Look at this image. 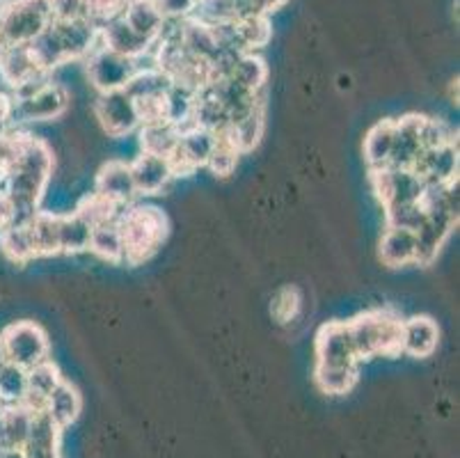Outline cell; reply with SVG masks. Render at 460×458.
<instances>
[{
    "label": "cell",
    "instance_id": "484cf974",
    "mask_svg": "<svg viewBox=\"0 0 460 458\" xmlns=\"http://www.w3.org/2000/svg\"><path fill=\"white\" fill-rule=\"evenodd\" d=\"M32 413L26 406L0 409V447L23 449L31 434Z\"/></svg>",
    "mask_w": 460,
    "mask_h": 458
},
{
    "label": "cell",
    "instance_id": "7a4b0ae2",
    "mask_svg": "<svg viewBox=\"0 0 460 458\" xmlns=\"http://www.w3.org/2000/svg\"><path fill=\"white\" fill-rule=\"evenodd\" d=\"M117 229L122 237L124 262L137 266L152 259L167 238V216L158 207L128 204L117 218Z\"/></svg>",
    "mask_w": 460,
    "mask_h": 458
},
{
    "label": "cell",
    "instance_id": "7bdbcfd3",
    "mask_svg": "<svg viewBox=\"0 0 460 458\" xmlns=\"http://www.w3.org/2000/svg\"><path fill=\"white\" fill-rule=\"evenodd\" d=\"M49 7H51V21L58 23L87 19V0H49Z\"/></svg>",
    "mask_w": 460,
    "mask_h": 458
},
{
    "label": "cell",
    "instance_id": "ab89813d",
    "mask_svg": "<svg viewBox=\"0 0 460 458\" xmlns=\"http://www.w3.org/2000/svg\"><path fill=\"white\" fill-rule=\"evenodd\" d=\"M385 220H387V227L417 232L426 220V209L421 200L408 202V204H394V207L385 209Z\"/></svg>",
    "mask_w": 460,
    "mask_h": 458
},
{
    "label": "cell",
    "instance_id": "7c38bea8",
    "mask_svg": "<svg viewBox=\"0 0 460 458\" xmlns=\"http://www.w3.org/2000/svg\"><path fill=\"white\" fill-rule=\"evenodd\" d=\"M94 193L103 195L106 200L115 202L117 207L136 204L137 191L133 182L131 166L124 161H108L99 167L94 179Z\"/></svg>",
    "mask_w": 460,
    "mask_h": 458
},
{
    "label": "cell",
    "instance_id": "d6986e66",
    "mask_svg": "<svg viewBox=\"0 0 460 458\" xmlns=\"http://www.w3.org/2000/svg\"><path fill=\"white\" fill-rule=\"evenodd\" d=\"M421 149V115H405L396 120L390 167H412Z\"/></svg>",
    "mask_w": 460,
    "mask_h": 458
},
{
    "label": "cell",
    "instance_id": "f5cc1de1",
    "mask_svg": "<svg viewBox=\"0 0 460 458\" xmlns=\"http://www.w3.org/2000/svg\"><path fill=\"white\" fill-rule=\"evenodd\" d=\"M10 49V44H7V40L3 35H0V58L5 56V50Z\"/></svg>",
    "mask_w": 460,
    "mask_h": 458
},
{
    "label": "cell",
    "instance_id": "d6a6232c",
    "mask_svg": "<svg viewBox=\"0 0 460 458\" xmlns=\"http://www.w3.org/2000/svg\"><path fill=\"white\" fill-rule=\"evenodd\" d=\"M359 367H314V383L323 394L344 397L358 385Z\"/></svg>",
    "mask_w": 460,
    "mask_h": 458
},
{
    "label": "cell",
    "instance_id": "ffe728a7",
    "mask_svg": "<svg viewBox=\"0 0 460 458\" xmlns=\"http://www.w3.org/2000/svg\"><path fill=\"white\" fill-rule=\"evenodd\" d=\"M378 257L385 266L403 268L417 264V237L408 229L387 227L380 237Z\"/></svg>",
    "mask_w": 460,
    "mask_h": 458
},
{
    "label": "cell",
    "instance_id": "30bf717a",
    "mask_svg": "<svg viewBox=\"0 0 460 458\" xmlns=\"http://www.w3.org/2000/svg\"><path fill=\"white\" fill-rule=\"evenodd\" d=\"M316 364L321 367H359L358 351L346 321H328L316 333Z\"/></svg>",
    "mask_w": 460,
    "mask_h": 458
},
{
    "label": "cell",
    "instance_id": "ba28073f",
    "mask_svg": "<svg viewBox=\"0 0 460 458\" xmlns=\"http://www.w3.org/2000/svg\"><path fill=\"white\" fill-rule=\"evenodd\" d=\"M94 115L111 138H127L140 129L136 101L124 90L103 92L96 96Z\"/></svg>",
    "mask_w": 460,
    "mask_h": 458
},
{
    "label": "cell",
    "instance_id": "4fadbf2b",
    "mask_svg": "<svg viewBox=\"0 0 460 458\" xmlns=\"http://www.w3.org/2000/svg\"><path fill=\"white\" fill-rule=\"evenodd\" d=\"M440 344V328L426 314L403 319L401 328V353L410 358H430Z\"/></svg>",
    "mask_w": 460,
    "mask_h": 458
},
{
    "label": "cell",
    "instance_id": "9c48e42d",
    "mask_svg": "<svg viewBox=\"0 0 460 458\" xmlns=\"http://www.w3.org/2000/svg\"><path fill=\"white\" fill-rule=\"evenodd\" d=\"M71 94L60 83L46 81L40 90L14 101V121H53L69 111Z\"/></svg>",
    "mask_w": 460,
    "mask_h": 458
},
{
    "label": "cell",
    "instance_id": "ac0fdd59",
    "mask_svg": "<svg viewBox=\"0 0 460 458\" xmlns=\"http://www.w3.org/2000/svg\"><path fill=\"white\" fill-rule=\"evenodd\" d=\"M62 381H65V378H62L60 367H58L51 358L31 367L28 369V394L21 406H26L32 415L44 413L46 399L51 397V392L62 383Z\"/></svg>",
    "mask_w": 460,
    "mask_h": 458
},
{
    "label": "cell",
    "instance_id": "60d3db41",
    "mask_svg": "<svg viewBox=\"0 0 460 458\" xmlns=\"http://www.w3.org/2000/svg\"><path fill=\"white\" fill-rule=\"evenodd\" d=\"M136 108H137V117H140V126L163 124V121H167L165 94L147 96V99H137Z\"/></svg>",
    "mask_w": 460,
    "mask_h": 458
},
{
    "label": "cell",
    "instance_id": "3957f363",
    "mask_svg": "<svg viewBox=\"0 0 460 458\" xmlns=\"http://www.w3.org/2000/svg\"><path fill=\"white\" fill-rule=\"evenodd\" d=\"M349 333L358 351L359 363L371 358H396L401 355V328L403 319L394 310H367L353 317Z\"/></svg>",
    "mask_w": 460,
    "mask_h": 458
},
{
    "label": "cell",
    "instance_id": "bcb514c9",
    "mask_svg": "<svg viewBox=\"0 0 460 458\" xmlns=\"http://www.w3.org/2000/svg\"><path fill=\"white\" fill-rule=\"evenodd\" d=\"M165 19H188L198 12L199 0H154Z\"/></svg>",
    "mask_w": 460,
    "mask_h": 458
},
{
    "label": "cell",
    "instance_id": "2e32d148",
    "mask_svg": "<svg viewBox=\"0 0 460 458\" xmlns=\"http://www.w3.org/2000/svg\"><path fill=\"white\" fill-rule=\"evenodd\" d=\"M128 166H131L137 197L158 195V193L165 191L167 184L174 179L172 167H170V161H167V158L145 154V151H140L136 157V161L128 163Z\"/></svg>",
    "mask_w": 460,
    "mask_h": 458
},
{
    "label": "cell",
    "instance_id": "b9f144b4",
    "mask_svg": "<svg viewBox=\"0 0 460 458\" xmlns=\"http://www.w3.org/2000/svg\"><path fill=\"white\" fill-rule=\"evenodd\" d=\"M451 140H456V138L445 121L433 120V117H421V145H424V149L445 145V142Z\"/></svg>",
    "mask_w": 460,
    "mask_h": 458
},
{
    "label": "cell",
    "instance_id": "f546056e",
    "mask_svg": "<svg viewBox=\"0 0 460 458\" xmlns=\"http://www.w3.org/2000/svg\"><path fill=\"white\" fill-rule=\"evenodd\" d=\"M0 252H3L12 264H19V266H26L28 262L37 259L26 222H21V225L16 222V225L0 229Z\"/></svg>",
    "mask_w": 460,
    "mask_h": 458
},
{
    "label": "cell",
    "instance_id": "ee69618b",
    "mask_svg": "<svg viewBox=\"0 0 460 458\" xmlns=\"http://www.w3.org/2000/svg\"><path fill=\"white\" fill-rule=\"evenodd\" d=\"M300 308V296L294 287L279 289L273 302V314L279 323H287L296 317Z\"/></svg>",
    "mask_w": 460,
    "mask_h": 458
},
{
    "label": "cell",
    "instance_id": "8fae6325",
    "mask_svg": "<svg viewBox=\"0 0 460 458\" xmlns=\"http://www.w3.org/2000/svg\"><path fill=\"white\" fill-rule=\"evenodd\" d=\"M412 170L424 179L426 186H442L458 179V147L456 140L421 149Z\"/></svg>",
    "mask_w": 460,
    "mask_h": 458
},
{
    "label": "cell",
    "instance_id": "836d02e7",
    "mask_svg": "<svg viewBox=\"0 0 460 458\" xmlns=\"http://www.w3.org/2000/svg\"><path fill=\"white\" fill-rule=\"evenodd\" d=\"M28 394V372L12 363L0 364V409L21 406Z\"/></svg>",
    "mask_w": 460,
    "mask_h": 458
},
{
    "label": "cell",
    "instance_id": "e0dca14e",
    "mask_svg": "<svg viewBox=\"0 0 460 458\" xmlns=\"http://www.w3.org/2000/svg\"><path fill=\"white\" fill-rule=\"evenodd\" d=\"M0 78H3V83H7L10 90H16V87L26 85L31 81L49 78V74L40 69L31 46L19 44L10 46L5 50V56L0 58Z\"/></svg>",
    "mask_w": 460,
    "mask_h": 458
},
{
    "label": "cell",
    "instance_id": "db71d44e",
    "mask_svg": "<svg viewBox=\"0 0 460 458\" xmlns=\"http://www.w3.org/2000/svg\"><path fill=\"white\" fill-rule=\"evenodd\" d=\"M5 363V353H3V346H0V364Z\"/></svg>",
    "mask_w": 460,
    "mask_h": 458
},
{
    "label": "cell",
    "instance_id": "c3c4849f",
    "mask_svg": "<svg viewBox=\"0 0 460 458\" xmlns=\"http://www.w3.org/2000/svg\"><path fill=\"white\" fill-rule=\"evenodd\" d=\"M10 121H14V99L0 90V131H5Z\"/></svg>",
    "mask_w": 460,
    "mask_h": 458
},
{
    "label": "cell",
    "instance_id": "f1b7e54d",
    "mask_svg": "<svg viewBox=\"0 0 460 458\" xmlns=\"http://www.w3.org/2000/svg\"><path fill=\"white\" fill-rule=\"evenodd\" d=\"M137 133H140V149L145 154H154V157L167 158L179 145V129L170 121L140 126Z\"/></svg>",
    "mask_w": 460,
    "mask_h": 458
},
{
    "label": "cell",
    "instance_id": "5bb4252c",
    "mask_svg": "<svg viewBox=\"0 0 460 458\" xmlns=\"http://www.w3.org/2000/svg\"><path fill=\"white\" fill-rule=\"evenodd\" d=\"M51 25L53 31H56L58 40H60L62 50H65L66 62L85 60L92 50L102 44V41H99V28H96L90 19L65 21V23L51 21Z\"/></svg>",
    "mask_w": 460,
    "mask_h": 458
},
{
    "label": "cell",
    "instance_id": "d590c367",
    "mask_svg": "<svg viewBox=\"0 0 460 458\" xmlns=\"http://www.w3.org/2000/svg\"><path fill=\"white\" fill-rule=\"evenodd\" d=\"M234 28H236V35L241 40V46L245 49V53H257L259 49L269 46L270 37H273L269 14L234 21Z\"/></svg>",
    "mask_w": 460,
    "mask_h": 458
},
{
    "label": "cell",
    "instance_id": "44dd1931",
    "mask_svg": "<svg viewBox=\"0 0 460 458\" xmlns=\"http://www.w3.org/2000/svg\"><path fill=\"white\" fill-rule=\"evenodd\" d=\"M62 428L46 413H35L23 452L28 458H60Z\"/></svg>",
    "mask_w": 460,
    "mask_h": 458
},
{
    "label": "cell",
    "instance_id": "603a6c76",
    "mask_svg": "<svg viewBox=\"0 0 460 458\" xmlns=\"http://www.w3.org/2000/svg\"><path fill=\"white\" fill-rule=\"evenodd\" d=\"M44 413L49 415L62 431L69 428L83 413V397L81 392H78L76 385H71L69 381H62V383L53 390L51 397L46 399Z\"/></svg>",
    "mask_w": 460,
    "mask_h": 458
},
{
    "label": "cell",
    "instance_id": "8d00e7d4",
    "mask_svg": "<svg viewBox=\"0 0 460 458\" xmlns=\"http://www.w3.org/2000/svg\"><path fill=\"white\" fill-rule=\"evenodd\" d=\"M74 213H78L90 227H96L106 225V222H115L119 218V213H122V207H117L115 202L106 200L99 193H90V195H85L78 202Z\"/></svg>",
    "mask_w": 460,
    "mask_h": 458
},
{
    "label": "cell",
    "instance_id": "277c9868",
    "mask_svg": "<svg viewBox=\"0 0 460 458\" xmlns=\"http://www.w3.org/2000/svg\"><path fill=\"white\" fill-rule=\"evenodd\" d=\"M51 25L49 0H5L0 12V35L10 46L31 44Z\"/></svg>",
    "mask_w": 460,
    "mask_h": 458
},
{
    "label": "cell",
    "instance_id": "f35d334b",
    "mask_svg": "<svg viewBox=\"0 0 460 458\" xmlns=\"http://www.w3.org/2000/svg\"><path fill=\"white\" fill-rule=\"evenodd\" d=\"M232 129V136L236 140L241 154H248L254 147L261 142L263 129H266V115H263V106L257 108L252 115H248L245 120H241L238 124L229 126Z\"/></svg>",
    "mask_w": 460,
    "mask_h": 458
},
{
    "label": "cell",
    "instance_id": "816d5d0a",
    "mask_svg": "<svg viewBox=\"0 0 460 458\" xmlns=\"http://www.w3.org/2000/svg\"><path fill=\"white\" fill-rule=\"evenodd\" d=\"M284 3H287V0H266V5H269V12L279 10V7H282Z\"/></svg>",
    "mask_w": 460,
    "mask_h": 458
},
{
    "label": "cell",
    "instance_id": "7dc6e473",
    "mask_svg": "<svg viewBox=\"0 0 460 458\" xmlns=\"http://www.w3.org/2000/svg\"><path fill=\"white\" fill-rule=\"evenodd\" d=\"M234 19H250V16H263L269 14V5L266 0H232Z\"/></svg>",
    "mask_w": 460,
    "mask_h": 458
},
{
    "label": "cell",
    "instance_id": "83f0119b",
    "mask_svg": "<svg viewBox=\"0 0 460 458\" xmlns=\"http://www.w3.org/2000/svg\"><path fill=\"white\" fill-rule=\"evenodd\" d=\"M87 250H90L94 257L102 259V262L122 264L124 246H122V237H119V229H117V220L106 222V225L92 227Z\"/></svg>",
    "mask_w": 460,
    "mask_h": 458
},
{
    "label": "cell",
    "instance_id": "4dcf8cb0",
    "mask_svg": "<svg viewBox=\"0 0 460 458\" xmlns=\"http://www.w3.org/2000/svg\"><path fill=\"white\" fill-rule=\"evenodd\" d=\"M170 87H172V81H170V78H167L156 65H152V67H145V69L137 67L136 74L128 78L124 92H127L133 101H137V99H147V96L167 94Z\"/></svg>",
    "mask_w": 460,
    "mask_h": 458
},
{
    "label": "cell",
    "instance_id": "6da1fadb",
    "mask_svg": "<svg viewBox=\"0 0 460 458\" xmlns=\"http://www.w3.org/2000/svg\"><path fill=\"white\" fill-rule=\"evenodd\" d=\"M53 149L41 138L23 133L19 154L3 175V188L14 207V225L28 222L41 207L44 193L53 176Z\"/></svg>",
    "mask_w": 460,
    "mask_h": 458
},
{
    "label": "cell",
    "instance_id": "f907efd6",
    "mask_svg": "<svg viewBox=\"0 0 460 458\" xmlns=\"http://www.w3.org/2000/svg\"><path fill=\"white\" fill-rule=\"evenodd\" d=\"M0 458H28L23 449H5L0 447Z\"/></svg>",
    "mask_w": 460,
    "mask_h": 458
},
{
    "label": "cell",
    "instance_id": "f6af8a7d",
    "mask_svg": "<svg viewBox=\"0 0 460 458\" xmlns=\"http://www.w3.org/2000/svg\"><path fill=\"white\" fill-rule=\"evenodd\" d=\"M21 140H23V133L19 131H0V179L10 170V166L14 163L16 154H19Z\"/></svg>",
    "mask_w": 460,
    "mask_h": 458
},
{
    "label": "cell",
    "instance_id": "681fc988",
    "mask_svg": "<svg viewBox=\"0 0 460 458\" xmlns=\"http://www.w3.org/2000/svg\"><path fill=\"white\" fill-rule=\"evenodd\" d=\"M14 225V207H12L10 197H7L3 182H0V229Z\"/></svg>",
    "mask_w": 460,
    "mask_h": 458
},
{
    "label": "cell",
    "instance_id": "1f68e13d",
    "mask_svg": "<svg viewBox=\"0 0 460 458\" xmlns=\"http://www.w3.org/2000/svg\"><path fill=\"white\" fill-rule=\"evenodd\" d=\"M241 157H243V154H241L236 140H234L232 129H225V131L216 133V145H213L211 157H208L204 167H208V170L216 176H220V179H227V176L234 175V170H236L238 166V158Z\"/></svg>",
    "mask_w": 460,
    "mask_h": 458
},
{
    "label": "cell",
    "instance_id": "9a60e30c",
    "mask_svg": "<svg viewBox=\"0 0 460 458\" xmlns=\"http://www.w3.org/2000/svg\"><path fill=\"white\" fill-rule=\"evenodd\" d=\"M99 41L106 49L115 50L124 58H131V60H140L142 56H147L149 50H154V44H156V41L145 40L136 31H131L122 16L108 21L99 28Z\"/></svg>",
    "mask_w": 460,
    "mask_h": 458
},
{
    "label": "cell",
    "instance_id": "d4e9b609",
    "mask_svg": "<svg viewBox=\"0 0 460 458\" xmlns=\"http://www.w3.org/2000/svg\"><path fill=\"white\" fill-rule=\"evenodd\" d=\"M396 120H380L369 129L365 138V161L369 170H380L390 166L392 149H394Z\"/></svg>",
    "mask_w": 460,
    "mask_h": 458
},
{
    "label": "cell",
    "instance_id": "e575fe53",
    "mask_svg": "<svg viewBox=\"0 0 460 458\" xmlns=\"http://www.w3.org/2000/svg\"><path fill=\"white\" fill-rule=\"evenodd\" d=\"M92 227L78 213H60V252L78 255L87 250Z\"/></svg>",
    "mask_w": 460,
    "mask_h": 458
},
{
    "label": "cell",
    "instance_id": "5b68a950",
    "mask_svg": "<svg viewBox=\"0 0 460 458\" xmlns=\"http://www.w3.org/2000/svg\"><path fill=\"white\" fill-rule=\"evenodd\" d=\"M0 346L5 353V363L23 367L28 372L35 364L44 363L51 355V342L44 328L35 321H14L0 333Z\"/></svg>",
    "mask_w": 460,
    "mask_h": 458
},
{
    "label": "cell",
    "instance_id": "52a82bcc",
    "mask_svg": "<svg viewBox=\"0 0 460 458\" xmlns=\"http://www.w3.org/2000/svg\"><path fill=\"white\" fill-rule=\"evenodd\" d=\"M87 65V78H90L92 87H94L99 94L103 92H115L124 90L133 74L137 69V60L131 58H124L115 50L106 49V46H96L90 56L85 58Z\"/></svg>",
    "mask_w": 460,
    "mask_h": 458
},
{
    "label": "cell",
    "instance_id": "7402d4cb",
    "mask_svg": "<svg viewBox=\"0 0 460 458\" xmlns=\"http://www.w3.org/2000/svg\"><path fill=\"white\" fill-rule=\"evenodd\" d=\"M28 234H31L35 257H53L60 255V213L40 211L26 222Z\"/></svg>",
    "mask_w": 460,
    "mask_h": 458
},
{
    "label": "cell",
    "instance_id": "8992f818",
    "mask_svg": "<svg viewBox=\"0 0 460 458\" xmlns=\"http://www.w3.org/2000/svg\"><path fill=\"white\" fill-rule=\"evenodd\" d=\"M371 188L385 209L394 204L420 202L424 197L426 184L412 167H380L371 170Z\"/></svg>",
    "mask_w": 460,
    "mask_h": 458
},
{
    "label": "cell",
    "instance_id": "4316f807",
    "mask_svg": "<svg viewBox=\"0 0 460 458\" xmlns=\"http://www.w3.org/2000/svg\"><path fill=\"white\" fill-rule=\"evenodd\" d=\"M225 78H234L238 85H243L250 92H263L269 81V67L259 53H241L229 67V74Z\"/></svg>",
    "mask_w": 460,
    "mask_h": 458
},
{
    "label": "cell",
    "instance_id": "74e56055",
    "mask_svg": "<svg viewBox=\"0 0 460 458\" xmlns=\"http://www.w3.org/2000/svg\"><path fill=\"white\" fill-rule=\"evenodd\" d=\"M195 94H198V92L186 90V87H179V85H172L170 90H167V94H165L167 121L177 126L179 131L192 124Z\"/></svg>",
    "mask_w": 460,
    "mask_h": 458
},
{
    "label": "cell",
    "instance_id": "cb8c5ba5",
    "mask_svg": "<svg viewBox=\"0 0 460 458\" xmlns=\"http://www.w3.org/2000/svg\"><path fill=\"white\" fill-rule=\"evenodd\" d=\"M122 19L127 21L131 31L149 41H156L165 25V16L161 14L154 0H128Z\"/></svg>",
    "mask_w": 460,
    "mask_h": 458
}]
</instances>
